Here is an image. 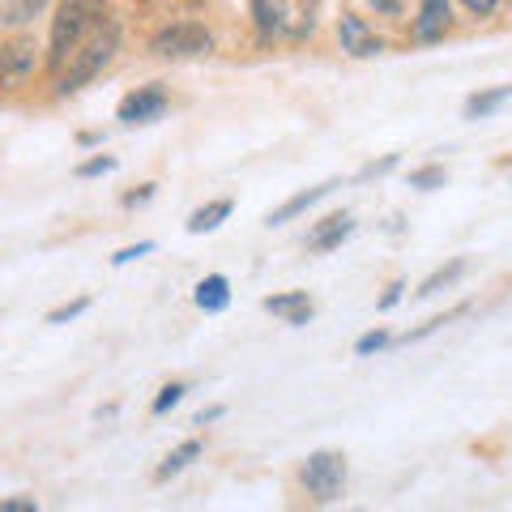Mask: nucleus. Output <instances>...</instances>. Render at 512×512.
<instances>
[{
	"label": "nucleus",
	"instance_id": "obj_16",
	"mask_svg": "<svg viewBox=\"0 0 512 512\" xmlns=\"http://www.w3.org/2000/svg\"><path fill=\"white\" fill-rule=\"evenodd\" d=\"M52 0H5V22L9 26H30Z\"/></svg>",
	"mask_w": 512,
	"mask_h": 512
},
{
	"label": "nucleus",
	"instance_id": "obj_27",
	"mask_svg": "<svg viewBox=\"0 0 512 512\" xmlns=\"http://www.w3.org/2000/svg\"><path fill=\"white\" fill-rule=\"evenodd\" d=\"M402 291H406V282H393V286H389V291H384V299H380V312H389V308H393V303H397V299H402Z\"/></svg>",
	"mask_w": 512,
	"mask_h": 512
},
{
	"label": "nucleus",
	"instance_id": "obj_5",
	"mask_svg": "<svg viewBox=\"0 0 512 512\" xmlns=\"http://www.w3.org/2000/svg\"><path fill=\"white\" fill-rule=\"evenodd\" d=\"M35 69H39L35 39L22 35V39H13V43L0 47V86H22V82L35 77Z\"/></svg>",
	"mask_w": 512,
	"mask_h": 512
},
{
	"label": "nucleus",
	"instance_id": "obj_23",
	"mask_svg": "<svg viewBox=\"0 0 512 512\" xmlns=\"http://www.w3.org/2000/svg\"><path fill=\"white\" fill-rule=\"evenodd\" d=\"M90 308V299H73V303H64V308H56L52 316H47V325H64V320H73V316H82Z\"/></svg>",
	"mask_w": 512,
	"mask_h": 512
},
{
	"label": "nucleus",
	"instance_id": "obj_17",
	"mask_svg": "<svg viewBox=\"0 0 512 512\" xmlns=\"http://www.w3.org/2000/svg\"><path fill=\"white\" fill-rule=\"evenodd\" d=\"M461 274H466V261H453V265H444V269H436L423 286H419V299H431V295H440V291H448Z\"/></svg>",
	"mask_w": 512,
	"mask_h": 512
},
{
	"label": "nucleus",
	"instance_id": "obj_1",
	"mask_svg": "<svg viewBox=\"0 0 512 512\" xmlns=\"http://www.w3.org/2000/svg\"><path fill=\"white\" fill-rule=\"evenodd\" d=\"M90 30H94V9H90V0H60L56 22H52V47H47V69L60 77L64 64L77 56V47L90 39Z\"/></svg>",
	"mask_w": 512,
	"mask_h": 512
},
{
	"label": "nucleus",
	"instance_id": "obj_9",
	"mask_svg": "<svg viewBox=\"0 0 512 512\" xmlns=\"http://www.w3.org/2000/svg\"><path fill=\"white\" fill-rule=\"evenodd\" d=\"M350 235H355V218H350V214H333V218H325V222H316V227H312L308 252H333V248H342Z\"/></svg>",
	"mask_w": 512,
	"mask_h": 512
},
{
	"label": "nucleus",
	"instance_id": "obj_30",
	"mask_svg": "<svg viewBox=\"0 0 512 512\" xmlns=\"http://www.w3.org/2000/svg\"><path fill=\"white\" fill-rule=\"evenodd\" d=\"M150 197H154V184H141L137 192H128L124 205H141V201H150Z\"/></svg>",
	"mask_w": 512,
	"mask_h": 512
},
{
	"label": "nucleus",
	"instance_id": "obj_19",
	"mask_svg": "<svg viewBox=\"0 0 512 512\" xmlns=\"http://www.w3.org/2000/svg\"><path fill=\"white\" fill-rule=\"evenodd\" d=\"M444 180H448L444 167H419V171H410V188H423V192L444 188Z\"/></svg>",
	"mask_w": 512,
	"mask_h": 512
},
{
	"label": "nucleus",
	"instance_id": "obj_2",
	"mask_svg": "<svg viewBox=\"0 0 512 512\" xmlns=\"http://www.w3.org/2000/svg\"><path fill=\"white\" fill-rule=\"evenodd\" d=\"M120 52V35H116V26H99V30H90V39L77 47V56L64 64V73H60V94H77L82 86H90L94 77H99L111 60H116Z\"/></svg>",
	"mask_w": 512,
	"mask_h": 512
},
{
	"label": "nucleus",
	"instance_id": "obj_15",
	"mask_svg": "<svg viewBox=\"0 0 512 512\" xmlns=\"http://www.w3.org/2000/svg\"><path fill=\"white\" fill-rule=\"evenodd\" d=\"M512 99V86H495V90H478L466 103V120H487L491 111H500Z\"/></svg>",
	"mask_w": 512,
	"mask_h": 512
},
{
	"label": "nucleus",
	"instance_id": "obj_22",
	"mask_svg": "<svg viewBox=\"0 0 512 512\" xmlns=\"http://www.w3.org/2000/svg\"><path fill=\"white\" fill-rule=\"evenodd\" d=\"M389 346V333L376 329V333H363V338L355 342V355H376V350Z\"/></svg>",
	"mask_w": 512,
	"mask_h": 512
},
{
	"label": "nucleus",
	"instance_id": "obj_10",
	"mask_svg": "<svg viewBox=\"0 0 512 512\" xmlns=\"http://www.w3.org/2000/svg\"><path fill=\"white\" fill-rule=\"evenodd\" d=\"M252 13L261 39H278L291 30V0H252Z\"/></svg>",
	"mask_w": 512,
	"mask_h": 512
},
{
	"label": "nucleus",
	"instance_id": "obj_18",
	"mask_svg": "<svg viewBox=\"0 0 512 512\" xmlns=\"http://www.w3.org/2000/svg\"><path fill=\"white\" fill-rule=\"evenodd\" d=\"M192 457H201V440H188V444H180V448H175V453L163 461V466H158V478H171V474H180V470L188 466Z\"/></svg>",
	"mask_w": 512,
	"mask_h": 512
},
{
	"label": "nucleus",
	"instance_id": "obj_8",
	"mask_svg": "<svg viewBox=\"0 0 512 512\" xmlns=\"http://www.w3.org/2000/svg\"><path fill=\"white\" fill-rule=\"evenodd\" d=\"M448 26H453V9H448V0H423L419 18H414V39L419 43H440L448 35Z\"/></svg>",
	"mask_w": 512,
	"mask_h": 512
},
{
	"label": "nucleus",
	"instance_id": "obj_21",
	"mask_svg": "<svg viewBox=\"0 0 512 512\" xmlns=\"http://www.w3.org/2000/svg\"><path fill=\"white\" fill-rule=\"evenodd\" d=\"M107 171H116V158L99 154V158H90V163L77 167V180H94V175H107Z\"/></svg>",
	"mask_w": 512,
	"mask_h": 512
},
{
	"label": "nucleus",
	"instance_id": "obj_31",
	"mask_svg": "<svg viewBox=\"0 0 512 512\" xmlns=\"http://www.w3.org/2000/svg\"><path fill=\"white\" fill-rule=\"evenodd\" d=\"M222 414H227V410H222V406H214V410H201V414H197V423H201V427H205V423H218V419H222Z\"/></svg>",
	"mask_w": 512,
	"mask_h": 512
},
{
	"label": "nucleus",
	"instance_id": "obj_7",
	"mask_svg": "<svg viewBox=\"0 0 512 512\" xmlns=\"http://www.w3.org/2000/svg\"><path fill=\"white\" fill-rule=\"evenodd\" d=\"M163 111H167V90L163 86H141L120 103V124H128V128L154 124V120H163Z\"/></svg>",
	"mask_w": 512,
	"mask_h": 512
},
{
	"label": "nucleus",
	"instance_id": "obj_20",
	"mask_svg": "<svg viewBox=\"0 0 512 512\" xmlns=\"http://www.w3.org/2000/svg\"><path fill=\"white\" fill-rule=\"evenodd\" d=\"M184 393H188V384H180V380L167 384V389L154 397V414H167L171 406H180V402H184Z\"/></svg>",
	"mask_w": 512,
	"mask_h": 512
},
{
	"label": "nucleus",
	"instance_id": "obj_26",
	"mask_svg": "<svg viewBox=\"0 0 512 512\" xmlns=\"http://www.w3.org/2000/svg\"><path fill=\"white\" fill-rule=\"evenodd\" d=\"M393 167H397V154L380 158V163H372V167H363V180H372V175H384V171H393Z\"/></svg>",
	"mask_w": 512,
	"mask_h": 512
},
{
	"label": "nucleus",
	"instance_id": "obj_24",
	"mask_svg": "<svg viewBox=\"0 0 512 512\" xmlns=\"http://www.w3.org/2000/svg\"><path fill=\"white\" fill-rule=\"evenodd\" d=\"M461 5H466L474 18H491V13L500 9V0H461Z\"/></svg>",
	"mask_w": 512,
	"mask_h": 512
},
{
	"label": "nucleus",
	"instance_id": "obj_11",
	"mask_svg": "<svg viewBox=\"0 0 512 512\" xmlns=\"http://www.w3.org/2000/svg\"><path fill=\"white\" fill-rule=\"evenodd\" d=\"M265 312H274V316H282L286 325H308L312 320V299H308V291H291V295H269L265 299Z\"/></svg>",
	"mask_w": 512,
	"mask_h": 512
},
{
	"label": "nucleus",
	"instance_id": "obj_25",
	"mask_svg": "<svg viewBox=\"0 0 512 512\" xmlns=\"http://www.w3.org/2000/svg\"><path fill=\"white\" fill-rule=\"evenodd\" d=\"M146 252H154V244H137V248H124V252H116V256H111V265H128V261H137V256H146Z\"/></svg>",
	"mask_w": 512,
	"mask_h": 512
},
{
	"label": "nucleus",
	"instance_id": "obj_28",
	"mask_svg": "<svg viewBox=\"0 0 512 512\" xmlns=\"http://www.w3.org/2000/svg\"><path fill=\"white\" fill-rule=\"evenodd\" d=\"M0 512H39V504L35 500H5Z\"/></svg>",
	"mask_w": 512,
	"mask_h": 512
},
{
	"label": "nucleus",
	"instance_id": "obj_3",
	"mask_svg": "<svg viewBox=\"0 0 512 512\" xmlns=\"http://www.w3.org/2000/svg\"><path fill=\"white\" fill-rule=\"evenodd\" d=\"M150 52L163 56V60H201V56L214 52V35L205 26H197V22H175V26L158 30Z\"/></svg>",
	"mask_w": 512,
	"mask_h": 512
},
{
	"label": "nucleus",
	"instance_id": "obj_12",
	"mask_svg": "<svg viewBox=\"0 0 512 512\" xmlns=\"http://www.w3.org/2000/svg\"><path fill=\"white\" fill-rule=\"evenodd\" d=\"M333 188H338V180H325V184H316V188H308V192H299V197H291V201H286L282 205V210H274V214H269L265 222H269V227H282V222H291V218H299L303 210H312V205L316 201H325L329 197V192Z\"/></svg>",
	"mask_w": 512,
	"mask_h": 512
},
{
	"label": "nucleus",
	"instance_id": "obj_29",
	"mask_svg": "<svg viewBox=\"0 0 512 512\" xmlns=\"http://www.w3.org/2000/svg\"><path fill=\"white\" fill-rule=\"evenodd\" d=\"M372 9H380V13H389V18H402V5L397 0H367Z\"/></svg>",
	"mask_w": 512,
	"mask_h": 512
},
{
	"label": "nucleus",
	"instance_id": "obj_13",
	"mask_svg": "<svg viewBox=\"0 0 512 512\" xmlns=\"http://www.w3.org/2000/svg\"><path fill=\"white\" fill-rule=\"evenodd\" d=\"M231 303V282L222 274H210L201 286H197V308L201 312H222Z\"/></svg>",
	"mask_w": 512,
	"mask_h": 512
},
{
	"label": "nucleus",
	"instance_id": "obj_14",
	"mask_svg": "<svg viewBox=\"0 0 512 512\" xmlns=\"http://www.w3.org/2000/svg\"><path fill=\"white\" fill-rule=\"evenodd\" d=\"M231 210H235V201H210V205H201V210L188 218V231H192V235L214 231V227H222V222L231 218Z\"/></svg>",
	"mask_w": 512,
	"mask_h": 512
},
{
	"label": "nucleus",
	"instance_id": "obj_4",
	"mask_svg": "<svg viewBox=\"0 0 512 512\" xmlns=\"http://www.w3.org/2000/svg\"><path fill=\"white\" fill-rule=\"evenodd\" d=\"M303 487L316 504H333L342 500V487H346V461L338 453H312L308 466H303Z\"/></svg>",
	"mask_w": 512,
	"mask_h": 512
},
{
	"label": "nucleus",
	"instance_id": "obj_6",
	"mask_svg": "<svg viewBox=\"0 0 512 512\" xmlns=\"http://www.w3.org/2000/svg\"><path fill=\"white\" fill-rule=\"evenodd\" d=\"M338 39H342V52H350L355 60H372L384 52V39L376 35L372 26H367L359 13H342V22H338Z\"/></svg>",
	"mask_w": 512,
	"mask_h": 512
}]
</instances>
